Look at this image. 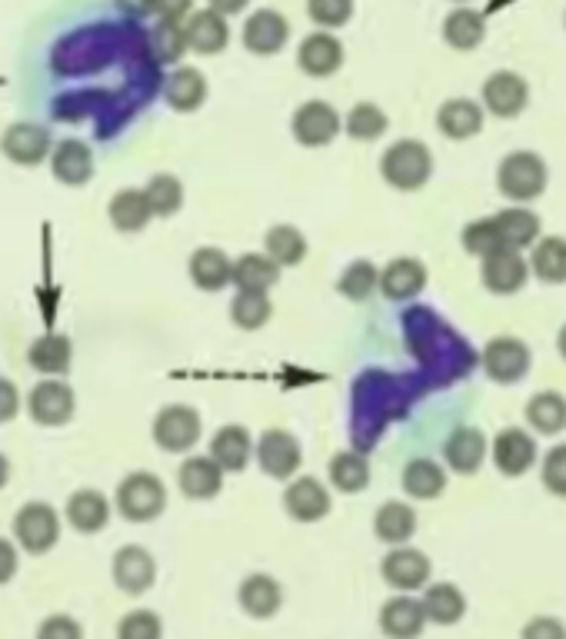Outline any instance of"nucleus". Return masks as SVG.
Listing matches in <instances>:
<instances>
[{"label":"nucleus","instance_id":"obj_22","mask_svg":"<svg viewBox=\"0 0 566 639\" xmlns=\"http://www.w3.org/2000/svg\"><path fill=\"white\" fill-rule=\"evenodd\" d=\"M436 126L450 141H470L484 131V103L470 97H450L436 110Z\"/></svg>","mask_w":566,"mask_h":639},{"label":"nucleus","instance_id":"obj_29","mask_svg":"<svg viewBox=\"0 0 566 639\" xmlns=\"http://www.w3.org/2000/svg\"><path fill=\"white\" fill-rule=\"evenodd\" d=\"M177 486L187 499H213L223 489V470L213 456H187L177 470Z\"/></svg>","mask_w":566,"mask_h":639},{"label":"nucleus","instance_id":"obj_35","mask_svg":"<svg viewBox=\"0 0 566 639\" xmlns=\"http://www.w3.org/2000/svg\"><path fill=\"white\" fill-rule=\"evenodd\" d=\"M423 609H426V619L436 623V626H457L464 616H467V596L460 586L453 583H433L423 590Z\"/></svg>","mask_w":566,"mask_h":639},{"label":"nucleus","instance_id":"obj_23","mask_svg":"<svg viewBox=\"0 0 566 639\" xmlns=\"http://www.w3.org/2000/svg\"><path fill=\"white\" fill-rule=\"evenodd\" d=\"M487 453H490V443L477 427H457L446 437V447H443L446 466L460 476H474L484 466Z\"/></svg>","mask_w":566,"mask_h":639},{"label":"nucleus","instance_id":"obj_30","mask_svg":"<svg viewBox=\"0 0 566 639\" xmlns=\"http://www.w3.org/2000/svg\"><path fill=\"white\" fill-rule=\"evenodd\" d=\"M164 100L177 113H193L207 100V77L193 67H177L164 77Z\"/></svg>","mask_w":566,"mask_h":639},{"label":"nucleus","instance_id":"obj_46","mask_svg":"<svg viewBox=\"0 0 566 639\" xmlns=\"http://www.w3.org/2000/svg\"><path fill=\"white\" fill-rule=\"evenodd\" d=\"M460 243H464V250L470 253V257H480V261L493 257V253H500V250H510V246L503 243L500 227H497L493 217L470 220V223L464 227V233H460Z\"/></svg>","mask_w":566,"mask_h":639},{"label":"nucleus","instance_id":"obj_11","mask_svg":"<svg viewBox=\"0 0 566 639\" xmlns=\"http://www.w3.org/2000/svg\"><path fill=\"white\" fill-rule=\"evenodd\" d=\"M257 463L270 480H293L303 463V450L293 433L270 427L257 440Z\"/></svg>","mask_w":566,"mask_h":639},{"label":"nucleus","instance_id":"obj_6","mask_svg":"<svg viewBox=\"0 0 566 639\" xmlns=\"http://www.w3.org/2000/svg\"><path fill=\"white\" fill-rule=\"evenodd\" d=\"M0 154L18 167H37V164L51 161V154H54L51 126H44L37 120L11 123L4 131V137H0Z\"/></svg>","mask_w":566,"mask_h":639},{"label":"nucleus","instance_id":"obj_31","mask_svg":"<svg viewBox=\"0 0 566 639\" xmlns=\"http://www.w3.org/2000/svg\"><path fill=\"white\" fill-rule=\"evenodd\" d=\"M107 217H110L113 230H121V233H141L151 223L154 210H151V200H147L144 190L124 187V190H118V194L110 197Z\"/></svg>","mask_w":566,"mask_h":639},{"label":"nucleus","instance_id":"obj_53","mask_svg":"<svg viewBox=\"0 0 566 639\" xmlns=\"http://www.w3.org/2000/svg\"><path fill=\"white\" fill-rule=\"evenodd\" d=\"M37 639H84V626L67 613H54L37 626Z\"/></svg>","mask_w":566,"mask_h":639},{"label":"nucleus","instance_id":"obj_4","mask_svg":"<svg viewBox=\"0 0 566 639\" xmlns=\"http://www.w3.org/2000/svg\"><path fill=\"white\" fill-rule=\"evenodd\" d=\"M546 180H550V170L543 157L533 151H513L497 167V190L520 207L536 200L546 190Z\"/></svg>","mask_w":566,"mask_h":639},{"label":"nucleus","instance_id":"obj_13","mask_svg":"<svg viewBox=\"0 0 566 639\" xmlns=\"http://www.w3.org/2000/svg\"><path fill=\"white\" fill-rule=\"evenodd\" d=\"M430 560L426 553L413 550V547H393L384 563H380V576L390 590L397 593H413V590H426L430 583Z\"/></svg>","mask_w":566,"mask_h":639},{"label":"nucleus","instance_id":"obj_34","mask_svg":"<svg viewBox=\"0 0 566 639\" xmlns=\"http://www.w3.org/2000/svg\"><path fill=\"white\" fill-rule=\"evenodd\" d=\"M374 533L390 547H407V540L417 533V509L400 499H387L374 517Z\"/></svg>","mask_w":566,"mask_h":639},{"label":"nucleus","instance_id":"obj_26","mask_svg":"<svg viewBox=\"0 0 566 639\" xmlns=\"http://www.w3.org/2000/svg\"><path fill=\"white\" fill-rule=\"evenodd\" d=\"M184 34H187V47L193 54H203V57H213L231 44V27H226V18L217 14L213 8L193 11L184 24Z\"/></svg>","mask_w":566,"mask_h":639},{"label":"nucleus","instance_id":"obj_37","mask_svg":"<svg viewBox=\"0 0 566 639\" xmlns=\"http://www.w3.org/2000/svg\"><path fill=\"white\" fill-rule=\"evenodd\" d=\"M400 486L407 496L413 499H436L443 489H446V473L436 460L430 456H417L403 466V476H400Z\"/></svg>","mask_w":566,"mask_h":639},{"label":"nucleus","instance_id":"obj_5","mask_svg":"<svg viewBox=\"0 0 566 639\" xmlns=\"http://www.w3.org/2000/svg\"><path fill=\"white\" fill-rule=\"evenodd\" d=\"M14 537L21 543L24 553L31 557H44L57 547L60 540V517H57V509L41 503V499H31L18 509V517H14Z\"/></svg>","mask_w":566,"mask_h":639},{"label":"nucleus","instance_id":"obj_9","mask_svg":"<svg viewBox=\"0 0 566 639\" xmlns=\"http://www.w3.org/2000/svg\"><path fill=\"white\" fill-rule=\"evenodd\" d=\"M27 410L37 427H64L77 410V397L70 390V383H64L60 376H47L31 390Z\"/></svg>","mask_w":566,"mask_h":639},{"label":"nucleus","instance_id":"obj_45","mask_svg":"<svg viewBox=\"0 0 566 639\" xmlns=\"http://www.w3.org/2000/svg\"><path fill=\"white\" fill-rule=\"evenodd\" d=\"M336 290H340V297L364 304L380 290V271L370 261H354L351 267H344V274H340Z\"/></svg>","mask_w":566,"mask_h":639},{"label":"nucleus","instance_id":"obj_12","mask_svg":"<svg viewBox=\"0 0 566 639\" xmlns=\"http://www.w3.org/2000/svg\"><path fill=\"white\" fill-rule=\"evenodd\" d=\"M530 103V87L520 74L513 70H493L484 80V110L500 117V120H513L526 110Z\"/></svg>","mask_w":566,"mask_h":639},{"label":"nucleus","instance_id":"obj_56","mask_svg":"<svg viewBox=\"0 0 566 639\" xmlns=\"http://www.w3.org/2000/svg\"><path fill=\"white\" fill-rule=\"evenodd\" d=\"M193 0H154V14L160 18V21H184V18H190L193 11Z\"/></svg>","mask_w":566,"mask_h":639},{"label":"nucleus","instance_id":"obj_27","mask_svg":"<svg viewBox=\"0 0 566 639\" xmlns=\"http://www.w3.org/2000/svg\"><path fill=\"white\" fill-rule=\"evenodd\" d=\"M187 271H190L193 287L203 290V294H217V290H223L226 284H234V261L226 257L223 250H217V246H200V250H193Z\"/></svg>","mask_w":566,"mask_h":639},{"label":"nucleus","instance_id":"obj_25","mask_svg":"<svg viewBox=\"0 0 566 639\" xmlns=\"http://www.w3.org/2000/svg\"><path fill=\"white\" fill-rule=\"evenodd\" d=\"M423 287H426V267L417 257H393L380 271V294L393 304H407L420 297Z\"/></svg>","mask_w":566,"mask_h":639},{"label":"nucleus","instance_id":"obj_20","mask_svg":"<svg viewBox=\"0 0 566 639\" xmlns=\"http://www.w3.org/2000/svg\"><path fill=\"white\" fill-rule=\"evenodd\" d=\"M490 456H493V466L503 473V476H523L533 470L536 463V443L526 430L520 427H510V430H500L493 447H490Z\"/></svg>","mask_w":566,"mask_h":639},{"label":"nucleus","instance_id":"obj_62","mask_svg":"<svg viewBox=\"0 0 566 639\" xmlns=\"http://www.w3.org/2000/svg\"><path fill=\"white\" fill-rule=\"evenodd\" d=\"M460 4H464V0H460Z\"/></svg>","mask_w":566,"mask_h":639},{"label":"nucleus","instance_id":"obj_3","mask_svg":"<svg viewBox=\"0 0 566 639\" xmlns=\"http://www.w3.org/2000/svg\"><path fill=\"white\" fill-rule=\"evenodd\" d=\"M380 174L393 190L413 194L420 187H426L430 174H433V154L426 144L420 141H397L384 151L380 157Z\"/></svg>","mask_w":566,"mask_h":639},{"label":"nucleus","instance_id":"obj_33","mask_svg":"<svg viewBox=\"0 0 566 639\" xmlns=\"http://www.w3.org/2000/svg\"><path fill=\"white\" fill-rule=\"evenodd\" d=\"M487 37V18L474 8H453L443 21V41L453 51H477Z\"/></svg>","mask_w":566,"mask_h":639},{"label":"nucleus","instance_id":"obj_16","mask_svg":"<svg viewBox=\"0 0 566 639\" xmlns=\"http://www.w3.org/2000/svg\"><path fill=\"white\" fill-rule=\"evenodd\" d=\"M330 489L317 476H297L284 489V509L297 524H317L330 514Z\"/></svg>","mask_w":566,"mask_h":639},{"label":"nucleus","instance_id":"obj_38","mask_svg":"<svg viewBox=\"0 0 566 639\" xmlns=\"http://www.w3.org/2000/svg\"><path fill=\"white\" fill-rule=\"evenodd\" d=\"M74 360V346L64 333H44L31 343L27 350V363L37 370V373H47V376H60L67 373Z\"/></svg>","mask_w":566,"mask_h":639},{"label":"nucleus","instance_id":"obj_39","mask_svg":"<svg viewBox=\"0 0 566 639\" xmlns=\"http://www.w3.org/2000/svg\"><path fill=\"white\" fill-rule=\"evenodd\" d=\"M523 417L540 437H556L559 430H566V397L556 390H543V394L530 397Z\"/></svg>","mask_w":566,"mask_h":639},{"label":"nucleus","instance_id":"obj_8","mask_svg":"<svg viewBox=\"0 0 566 639\" xmlns=\"http://www.w3.org/2000/svg\"><path fill=\"white\" fill-rule=\"evenodd\" d=\"M484 373L500 383V387H513V383L526 379L530 373V346L517 337H493L487 346H484Z\"/></svg>","mask_w":566,"mask_h":639},{"label":"nucleus","instance_id":"obj_44","mask_svg":"<svg viewBox=\"0 0 566 639\" xmlns=\"http://www.w3.org/2000/svg\"><path fill=\"white\" fill-rule=\"evenodd\" d=\"M344 126H347V134H351L354 141L370 144V141H377V137L387 134L390 117L384 113V107H377V103H370V100H360V103L351 107Z\"/></svg>","mask_w":566,"mask_h":639},{"label":"nucleus","instance_id":"obj_2","mask_svg":"<svg viewBox=\"0 0 566 639\" xmlns=\"http://www.w3.org/2000/svg\"><path fill=\"white\" fill-rule=\"evenodd\" d=\"M113 506L131 524H151L167 509V486L157 473L137 470L121 480L118 493H113Z\"/></svg>","mask_w":566,"mask_h":639},{"label":"nucleus","instance_id":"obj_1","mask_svg":"<svg viewBox=\"0 0 566 639\" xmlns=\"http://www.w3.org/2000/svg\"><path fill=\"white\" fill-rule=\"evenodd\" d=\"M157 57L137 21L87 0L41 14L21 51V97L44 126L113 141L154 100Z\"/></svg>","mask_w":566,"mask_h":639},{"label":"nucleus","instance_id":"obj_18","mask_svg":"<svg viewBox=\"0 0 566 639\" xmlns=\"http://www.w3.org/2000/svg\"><path fill=\"white\" fill-rule=\"evenodd\" d=\"M290 41V24L280 11L260 8L244 21V47L257 57H274L287 47Z\"/></svg>","mask_w":566,"mask_h":639},{"label":"nucleus","instance_id":"obj_59","mask_svg":"<svg viewBox=\"0 0 566 639\" xmlns=\"http://www.w3.org/2000/svg\"><path fill=\"white\" fill-rule=\"evenodd\" d=\"M251 4V0H210V8L223 18H234V14H244V8Z\"/></svg>","mask_w":566,"mask_h":639},{"label":"nucleus","instance_id":"obj_57","mask_svg":"<svg viewBox=\"0 0 566 639\" xmlns=\"http://www.w3.org/2000/svg\"><path fill=\"white\" fill-rule=\"evenodd\" d=\"M18 547L11 543V540H4L0 537V586L4 583H11L14 576H18Z\"/></svg>","mask_w":566,"mask_h":639},{"label":"nucleus","instance_id":"obj_14","mask_svg":"<svg viewBox=\"0 0 566 639\" xmlns=\"http://www.w3.org/2000/svg\"><path fill=\"white\" fill-rule=\"evenodd\" d=\"M110 576H113V586H118L121 593L141 596L157 580V560L144 547H121L118 553H113Z\"/></svg>","mask_w":566,"mask_h":639},{"label":"nucleus","instance_id":"obj_24","mask_svg":"<svg viewBox=\"0 0 566 639\" xmlns=\"http://www.w3.org/2000/svg\"><path fill=\"white\" fill-rule=\"evenodd\" d=\"M210 456L217 460V466L223 473H241L247 470V463L257 456V443L254 437L247 433V427H237V423H226L213 433L210 440Z\"/></svg>","mask_w":566,"mask_h":639},{"label":"nucleus","instance_id":"obj_54","mask_svg":"<svg viewBox=\"0 0 566 639\" xmlns=\"http://www.w3.org/2000/svg\"><path fill=\"white\" fill-rule=\"evenodd\" d=\"M520 639H566V626L556 616H533L526 619Z\"/></svg>","mask_w":566,"mask_h":639},{"label":"nucleus","instance_id":"obj_32","mask_svg":"<svg viewBox=\"0 0 566 639\" xmlns=\"http://www.w3.org/2000/svg\"><path fill=\"white\" fill-rule=\"evenodd\" d=\"M110 520V499L100 489H77L67 499V524L77 533H100Z\"/></svg>","mask_w":566,"mask_h":639},{"label":"nucleus","instance_id":"obj_50","mask_svg":"<svg viewBox=\"0 0 566 639\" xmlns=\"http://www.w3.org/2000/svg\"><path fill=\"white\" fill-rule=\"evenodd\" d=\"M307 14L323 31L344 27L354 18V0H307Z\"/></svg>","mask_w":566,"mask_h":639},{"label":"nucleus","instance_id":"obj_61","mask_svg":"<svg viewBox=\"0 0 566 639\" xmlns=\"http://www.w3.org/2000/svg\"><path fill=\"white\" fill-rule=\"evenodd\" d=\"M556 350H559V356L566 360V323H563V330L556 333Z\"/></svg>","mask_w":566,"mask_h":639},{"label":"nucleus","instance_id":"obj_10","mask_svg":"<svg viewBox=\"0 0 566 639\" xmlns=\"http://www.w3.org/2000/svg\"><path fill=\"white\" fill-rule=\"evenodd\" d=\"M340 126H344V120L326 100H307L290 117V134L303 147H326L340 134Z\"/></svg>","mask_w":566,"mask_h":639},{"label":"nucleus","instance_id":"obj_17","mask_svg":"<svg viewBox=\"0 0 566 639\" xmlns=\"http://www.w3.org/2000/svg\"><path fill=\"white\" fill-rule=\"evenodd\" d=\"M480 280L497 297L520 294L526 287V280H530V261H523L520 250H500V253H493V257L484 261Z\"/></svg>","mask_w":566,"mask_h":639},{"label":"nucleus","instance_id":"obj_15","mask_svg":"<svg viewBox=\"0 0 566 639\" xmlns=\"http://www.w3.org/2000/svg\"><path fill=\"white\" fill-rule=\"evenodd\" d=\"M93 147L84 141V137H64L54 144V154H51V174L57 184L64 187H84L93 180Z\"/></svg>","mask_w":566,"mask_h":639},{"label":"nucleus","instance_id":"obj_19","mask_svg":"<svg viewBox=\"0 0 566 639\" xmlns=\"http://www.w3.org/2000/svg\"><path fill=\"white\" fill-rule=\"evenodd\" d=\"M426 623L430 619H426L423 599L410 593H397L380 606V629L387 639H420Z\"/></svg>","mask_w":566,"mask_h":639},{"label":"nucleus","instance_id":"obj_48","mask_svg":"<svg viewBox=\"0 0 566 639\" xmlns=\"http://www.w3.org/2000/svg\"><path fill=\"white\" fill-rule=\"evenodd\" d=\"M147 37H151V51H154L157 64H177L190 51L184 24H177V21H157Z\"/></svg>","mask_w":566,"mask_h":639},{"label":"nucleus","instance_id":"obj_28","mask_svg":"<svg viewBox=\"0 0 566 639\" xmlns=\"http://www.w3.org/2000/svg\"><path fill=\"white\" fill-rule=\"evenodd\" d=\"M237 603L251 619H274L284 606V586L270 573H251L237 590Z\"/></svg>","mask_w":566,"mask_h":639},{"label":"nucleus","instance_id":"obj_43","mask_svg":"<svg viewBox=\"0 0 566 639\" xmlns=\"http://www.w3.org/2000/svg\"><path fill=\"white\" fill-rule=\"evenodd\" d=\"M264 253L280 267H297L307 257V236L290 223H277L264 236Z\"/></svg>","mask_w":566,"mask_h":639},{"label":"nucleus","instance_id":"obj_36","mask_svg":"<svg viewBox=\"0 0 566 639\" xmlns=\"http://www.w3.org/2000/svg\"><path fill=\"white\" fill-rule=\"evenodd\" d=\"M497 227H500V236H503V243L510 246V250H533L536 243H540V217L533 213V210H526V207H507V210H500L497 217Z\"/></svg>","mask_w":566,"mask_h":639},{"label":"nucleus","instance_id":"obj_55","mask_svg":"<svg viewBox=\"0 0 566 639\" xmlns=\"http://www.w3.org/2000/svg\"><path fill=\"white\" fill-rule=\"evenodd\" d=\"M18 414H21V394L8 376H0V427L11 423Z\"/></svg>","mask_w":566,"mask_h":639},{"label":"nucleus","instance_id":"obj_21","mask_svg":"<svg viewBox=\"0 0 566 639\" xmlns=\"http://www.w3.org/2000/svg\"><path fill=\"white\" fill-rule=\"evenodd\" d=\"M297 64L307 77H330L344 67V44L330 31H313L300 41Z\"/></svg>","mask_w":566,"mask_h":639},{"label":"nucleus","instance_id":"obj_58","mask_svg":"<svg viewBox=\"0 0 566 639\" xmlns=\"http://www.w3.org/2000/svg\"><path fill=\"white\" fill-rule=\"evenodd\" d=\"M113 8H118L124 18H131V21H141V18H147L154 11V0H113Z\"/></svg>","mask_w":566,"mask_h":639},{"label":"nucleus","instance_id":"obj_40","mask_svg":"<svg viewBox=\"0 0 566 639\" xmlns=\"http://www.w3.org/2000/svg\"><path fill=\"white\" fill-rule=\"evenodd\" d=\"M530 274L543 284H566V236H543L530 250Z\"/></svg>","mask_w":566,"mask_h":639},{"label":"nucleus","instance_id":"obj_47","mask_svg":"<svg viewBox=\"0 0 566 639\" xmlns=\"http://www.w3.org/2000/svg\"><path fill=\"white\" fill-rule=\"evenodd\" d=\"M274 317V304L267 294L257 290H237V297L231 300V320L241 330H260L267 320Z\"/></svg>","mask_w":566,"mask_h":639},{"label":"nucleus","instance_id":"obj_49","mask_svg":"<svg viewBox=\"0 0 566 639\" xmlns=\"http://www.w3.org/2000/svg\"><path fill=\"white\" fill-rule=\"evenodd\" d=\"M154 217H174L184 207V184L174 174H154L144 187Z\"/></svg>","mask_w":566,"mask_h":639},{"label":"nucleus","instance_id":"obj_41","mask_svg":"<svg viewBox=\"0 0 566 639\" xmlns=\"http://www.w3.org/2000/svg\"><path fill=\"white\" fill-rule=\"evenodd\" d=\"M284 267L274 264L267 253H244L241 261H234V287L237 290H257L267 294L280 280Z\"/></svg>","mask_w":566,"mask_h":639},{"label":"nucleus","instance_id":"obj_60","mask_svg":"<svg viewBox=\"0 0 566 639\" xmlns=\"http://www.w3.org/2000/svg\"><path fill=\"white\" fill-rule=\"evenodd\" d=\"M8 480H11V460H8L4 453H0V489L8 486Z\"/></svg>","mask_w":566,"mask_h":639},{"label":"nucleus","instance_id":"obj_42","mask_svg":"<svg viewBox=\"0 0 566 639\" xmlns=\"http://www.w3.org/2000/svg\"><path fill=\"white\" fill-rule=\"evenodd\" d=\"M326 476H330V486L340 493H364L370 486V460L364 453L344 450L330 460Z\"/></svg>","mask_w":566,"mask_h":639},{"label":"nucleus","instance_id":"obj_7","mask_svg":"<svg viewBox=\"0 0 566 639\" xmlns=\"http://www.w3.org/2000/svg\"><path fill=\"white\" fill-rule=\"evenodd\" d=\"M200 414L187 404H170L164 407L157 417H154V443L164 450V453H187L197 447L200 440Z\"/></svg>","mask_w":566,"mask_h":639},{"label":"nucleus","instance_id":"obj_51","mask_svg":"<svg viewBox=\"0 0 566 639\" xmlns=\"http://www.w3.org/2000/svg\"><path fill=\"white\" fill-rule=\"evenodd\" d=\"M118 639H164V623L154 609H134L118 623Z\"/></svg>","mask_w":566,"mask_h":639},{"label":"nucleus","instance_id":"obj_52","mask_svg":"<svg viewBox=\"0 0 566 639\" xmlns=\"http://www.w3.org/2000/svg\"><path fill=\"white\" fill-rule=\"evenodd\" d=\"M540 480L553 496H566V443L546 450V456L540 463Z\"/></svg>","mask_w":566,"mask_h":639}]
</instances>
